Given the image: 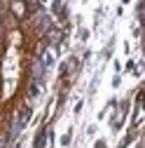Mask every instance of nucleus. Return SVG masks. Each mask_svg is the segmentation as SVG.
<instances>
[{"instance_id":"1","label":"nucleus","mask_w":145,"mask_h":148,"mask_svg":"<svg viewBox=\"0 0 145 148\" xmlns=\"http://www.w3.org/2000/svg\"><path fill=\"white\" fill-rule=\"evenodd\" d=\"M49 40H51L54 45H56V42L61 40V33H59V31H51V33H49Z\"/></svg>"}]
</instances>
